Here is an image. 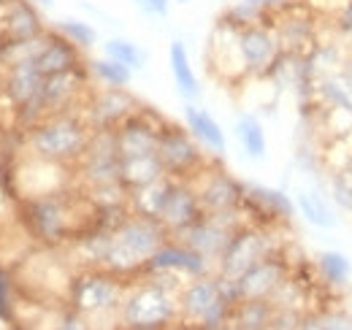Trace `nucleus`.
<instances>
[{
    "label": "nucleus",
    "instance_id": "nucleus-1",
    "mask_svg": "<svg viewBox=\"0 0 352 330\" xmlns=\"http://www.w3.org/2000/svg\"><path fill=\"white\" fill-rule=\"evenodd\" d=\"M168 230L149 217H138L128 214L111 233H109V247L103 254L100 268L117 274V276H128L135 271H144L146 263L152 260V254L168 241Z\"/></svg>",
    "mask_w": 352,
    "mask_h": 330
},
{
    "label": "nucleus",
    "instance_id": "nucleus-2",
    "mask_svg": "<svg viewBox=\"0 0 352 330\" xmlns=\"http://www.w3.org/2000/svg\"><path fill=\"white\" fill-rule=\"evenodd\" d=\"M92 127L74 114H52L33 124L30 149L44 163H71L85 155Z\"/></svg>",
    "mask_w": 352,
    "mask_h": 330
},
{
    "label": "nucleus",
    "instance_id": "nucleus-3",
    "mask_svg": "<svg viewBox=\"0 0 352 330\" xmlns=\"http://www.w3.org/2000/svg\"><path fill=\"white\" fill-rule=\"evenodd\" d=\"M236 306L233 287L222 276H198L179 295V311L204 330H222Z\"/></svg>",
    "mask_w": 352,
    "mask_h": 330
},
{
    "label": "nucleus",
    "instance_id": "nucleus-4",
    "mask_svg": "<svg viewBox=\"0 0 352 330\" xmlns=\"http://www.w3.org/2000/svg\"><path fill=\"white\" fill-rule=\"evenodd\" d=\"M179 314V298L163 282H144L120 303L122 325H168Z\"/></svg>",
    "mask_w": 352,
    "mask_h": 330
},
{
    "label": "nucleus",
    "instance_id": "nucleus-5",
    "mask_svg": "<svg viewBox=\"0 0 352 330\" xmlns=\"http://www.w3.org/2000/svg\"><path fill=\"white\" fill-rule=\"evenodd\" d=\"M122 298L125 295H122L120 276L106 268H89L71 282V303L82 317H98V314L114 311L120 309Z\"/></svg>",
    "mask_w": 352,
    "mask_h": 330
},
{
    "label": "nucleus",
    "instance_id": "nucleus-6",
    "mask_svg": "<svg viewBox=\"0 0 352 330\" xmlns=\"http://www.w3.org/2000/svg\"><path fill=\"white\" fill-rule=\"evenodd\" d=\"M268 254H274V247H271V239H268L263 228L241 225V228L233 230L228 247L217 260L220 276L228 282H236L244 271H250L255 263H261Z\"/></svg>",
    "mask_w": 352,
    "mask_h": 330
},
{
    "label": "nucleus",
    "instance_id": "nucleus-7",
    "mask_svg": "<svg viewBox=\"0 0 352 330\" xmlns=\"http://www.w3.org/2000/svg\"><path fill=\"white\" fill-rule=\"evenodd\" d=\"M241 228V222L236 219V211L228 214H204L195 225H190L187 230H182L179 236H171L176 241H182L184 247H190L192 252L204 254L209 263L220 260V254L225 252L233 230Z\"/></svg>",
    "mask_w": 352,
    "mask_h": 330
},
{
    "label": "nucleus",
    "instance_id": "nucleus-8",
    "mask_svg": "<svg viewBox=\"0 0 352 330\" xmlns=\"http://www.w3.org/2000/svg\"><path fill=\"white\" fill-rule=\"evenodd\" d=\"M28 225L46 244H60L71 236L74 219H71V206L60 192H44L28 201Z\"/></svg>",
    "mask_w": 352,
    "mask_h": 330
},
{
    "label": "nucleus",
    "instance_id": "nucleus-9",
    "mask_svg": "<svg viewBox=\"0 0 352 330\" xmlns=\"http://www.w3.org/2000/svg\"><path fill=\"white\" fill-rule=\"evenodd\" d=\"M290 268L279 254H268L261 263H255L250 271H244L236 282H230L233 298L239 300H274V295L287 285Z\"/></svg>",
    "mask_w": 352,
    "mask_h": 330
},
{
    "label": "nucleus",
    "instance_id": "nucleus-10",
    "mask_svg": "<svg viewBox=\"0 0 352 330\" xmlns=\"http://www.w3.org/2000/svg\"><path fill=\"white\" fill-rule=\"evenodd\" d=\"M157 157L166 168V173L174 176V179H190V173H195L204 165V155L198 149V141L190 135L187 127H179V124H163L160 127Z\"/></svg>",
    "mask_w": 352,
    "mask_h": 330
},
{
    "label": "nucleus",
    "instance_id": "nucleus-11",
    "mask_svg": "<svg viewBox=\"0 0 352 330\" xmlns=\"http://www.w3.org/2000/svg\"><path fill=\"white\" fill-rule=\"evenodd\" d=\"M279 54H282V46L276 38V30L268 22L239 28V57L247 74H255V76L268 74Z\"/></svg>",
    "mask_w": 352,
    "mask_h": 330
},
{
    "label": "nucleus",
    "instance_id": "nucleus-12",
    "mask_svg": "<svg viewBox=\"0 0 352 330\" xmlns=\"http://www.w3.org/2000/svg\"><path fill=\"white\" fill-rule=\"evenodd\" d=\"M204 214L239 211L244 204V184L225 170H209L201 182H192Z\"/></svg>",
    "mask_w": 352,
    "mask_h": 330
},
{
    "label": "nucleus",
    "instance_id": "nucleus-13",
    "mask_svg": "<svg viewBox=\"0 0 352 330\" xmlns=\"http://www.w3.org/2000/svg\"><path fill=\"white\" fill-rule=\"evenodd\" d=\"M209 260L198 252H192L190 247H184L182 241L168 239L163 247L152 254V260L146 263V274H155V276H171V274H182V276H190V279H198V276H206L209 274Z\"/></svg>",
    "mask_w": 352,
    "mask_h": 330
},
{
    "label": "nucleus",
    "instance_id": "nucleus-14",
    "mask_svg": "<svg viewBox=\"0 0 352 330\" xmlns=\"http://www.w3.org/2000/svg\"><path fill=\"white\" fill-rule=\"evenodd\" d=\"M204 217V208L198 201V192L192 187L190 179H174L171 192L166 198V206L160 211L157 222L168 230V236H179L182 230H187L190 225H195Z\"/></svg>",
    "mask_w": 352,
    "mask_h": 330
},
{
    "label": "nucleus",
    "instance_id": "nucleus-15",
    "mask_svg": "<svg viewBox=\"0 0 352 330\" xmlns=\"http://www.w3.org/2000/svg\"><path fill=\"white\" fill-rule=\"evenodd\" d=\"M82 84H85V65L76 68V71H65V74H54V76H44V87H41V95L30 111L28 120H44L52 114H63L71 100L82 92Z\"/></svg>",
    "mask_w": 352,
    "mask_h": 330
},
{
    "label": "nucleus",
    "instance_id": "nucleus-16",
    "mask_svg": "<svg viewBox=\"0 0 352 330\" xmlns=\"http://www.w3.org/2000/svg\"><path fill=\"white\" fill-rule=\"evenodd\" d=\"M160 127H163V122H152L149 114H144L141 109H135L125 122H120L114 127L120 157H135V155H152V152H157Z\"/></svg>",
    "mask_w": 352,
    "mask_h": 330
},
{
    "label": "nucleus",
    "instance_id": "nucleus-17",
    "mask_svg": "<svg viewBox=\"0 0 352 330\" xmlns=\"http://www.w3.org/2000/svg\"><path fill=\"white\" fill-rule=\"evenodd\" d=\"M138 109L135 98L125 87H106L103 92H95V98L87 106V124L92 130H114L120 122H125Z\"/></svg>",
    "mask_w": 352,
    "mask_h": 330
},
{
    "label": "nucleus",
    "instance_id": "nucleus-18",
    "mask_svg": "<svg viewBox=\"0 0 352 330\" xmlns=\"http://www.w3.org/2000/svg\"><path fill=\"white\" fill-rule=\"evenodd\" d=\"M41 87H44V74L38 71L36 60H25V63L6 68V95L25 117H30V111L41 95Z\"/></svg>",
    "mask_w": 352,
    "mask_h": 330
},
{
    "label": "nucleus",
    "instance_id": "nucleus-19",
    "mask_svg": "<svg viewBox=\"0 0 352 330\" xmlns=\"http://www.w3.org/2000/svg\"><path fill=\"white\" fill-rule=\"evenodd\" d=\"M0 8H3V19H0L3 41H25L46 33L44 19L33 0H3Z\"/></svg>",
    "mask_w": 352,
    "mask_h": 330
},
{
    "label": "nucleus",
    "instance_id": "nucleus-20",
    "mask_svg": "<svg viewBox=\"0 0 352 330\" xmlns=\"http://www.w3.org/2000/svg\"><path fill=\"white\" fill-rule=\"evenodd\" d=\"M36 65H38V71L44 76L76 71V68H82V49L76 43L68 41L65 36H60V33H49L46 46L36 57Z\"/></svg>",
    "mask_w": 352,
    "mask_h": 330
},
{
    "label": "nucleus",
    "instance_id": "nucleus-21",
    "mask_svg": "<svg viewBox=\"0 0 352 330\" xmlns=\"http://www.w3.org/2000/svg\"><path fill=\"white\" fill-rule=\"evenodd\" d=\"M184 124H187L190 135H192L198 144H204L209 152L222 155V152L228 149L225 130H222L220 122H217L206 109H201V106H195V103H187V106H184Z\"/></svg>",
    "mask_w": 352,
    "mask_h": 330
},
{
    "label": "nucleus",
    "instance_id": "nucleus-22",
    "mask_svg": "<svg viewBox=\"0 0 352 330\" xmlns=\"http://www.w3.org/2000/svg\"><path fill=\"white\" fill-rule=\"evenodd\" d=\"M244 204L274 222L276 219L287 222L296 214V204L290 201V195H285L282 190H274V187H263V184H244Z\"/></svg>",
    "mask_w": 352,
    "mask_h": 330
},
{
    "label": "nucleus",
    "instance_id": "nucleus-23",
    "mask_svg": "<svg viewBox=\"0 0 352 330\" xmlns=\"http://www.w3.org/2000/svg\"><path fill=\"white\" fill-rule=\"evenodd\" d=\"M163 176H168V173L160 163L157 152L135 155V157H120V182H122V187L128 192L144 187V184H152V182H157Z\"/></svg>",
    "mask_w": 352,
    "mask_h": 330
},
{
    "label": "nucleus",
    "instance_id": "nucleus-24",
    "mask_svg": "<svg viewBox=\"0 0 352 330\" xmlns=\"http://www.w3.org/2000/svg\"><path fill=\"white\" fill-rule=\"evenodd\" d=\"M171 184H174V176H163V179H157L152 184H144L138 190H131L128 192V208H131V214L157 219L163 206H166L168 192H171Z\"/></svg>",
    "mask_w": 352,
    "mask_h": 330
},
{
    "label": "nucleus",
    "instance_id": "nucleus-25",
    "mask_svg": "<svg viewBox=\"0 0 352 330\" xmlns=\"http://www.w3.org/2000/svg\"><path fill=\"white\" fill-rule=\"evenodd\" d=\"M168 65H171L179 95L184 100H195L201 95V84H198V76L190 65V52L182 41H171V46H168Z\"/></svg>",
    "mask_w": 352,
    "mask_h": 330
},
{
    "label": "nucleus",
    "instance_id": "nucleus-26",
    "mask_svg": "<svg viewBox=\"0 0 352 330\" xmlns=\"http://www.w3.org/2000/svg\"><path fill=\"white\" fill-rule=\"evenodd\" d=\"M274 300H239L230 311V330H265L274 317Z\"/></svg>",
    "mask_w": 352,
    "mask_h": 330
},
{
    "label": "nucleus",
    "instance_id": "nucleus-27",
    "mask_svg": "<svg viewBox=\"0 0 352 330\" xmlns=\"http://www.w3.org/2000/svg\"><path fill=\"white\" fill-rule=\"evenodd\" d=\"M314 265H317L320 279H322L328 287H344L352 276L350 257H347V254H342V252H333V249L320 252V254H317V260H314Z\"/></svg>",
    "mask_w": 352,
    "mask_h": 330
},
{
    "label": "nucleus",
    "instance_id": "nucleus-28",
    "mask_svg": "<svg viewBox=\"0 0 352 330\" xmlns=\"http://www.w3.org/2000/svg\"><path fill=\"white\" fill-rule=\"evenodd\" d=\"M236 135H239L241 149L247 152V157L263 160L265 152H268V141H265V130L258 117H252V114L239 117V122H236Z\"/></svg>",
    "mask_w": 352,
    "mask_h": 330
},
{
    "label": "nucleus",
    "instance_id": "nucleus-29",
    "mask_svg": "<svg viewBox=\"0 0 352 330\" xmlns=\"http://www.w3.org/2000/svg\"><path fill=\"white\" fill-rule=\"evenodd\" d=\"M296 206L301 211V217L314 228H333L336 225L333 208L328 206V201L322 195H317V192H298Z\"/></svg>",
    "mask_w": 352,
    "mask_h": 330
},
{
    "label": "nucleus",
    "instance_id": "nucleus-30",
    "mask_svg": "<svg viewBox=\"0 0 352 330\" xmlns=\"http://www.w3.org/2000/svg\"><path fill=\"white\" fill-rule=\"evenodd\" d=\"M103 57L117 60V63L128 65L131 71H138V68L146 65V52L138 43L128 41V38H111V41H106L103 43Z\"/></svg>",
    "mask_w": 352,
    "mask_h": 330
},
{
    "label": "nucleus",
    "instance_id": "nucleus-31",
    "mask_svg": "<svg viewBox=\"0 0 352 330\" xmlns=\"http://www.w3.org/2000/svg\"><path fill=\"white\" fill-rule=\"evenodd\" d=\"M89 74L106 87H128L133 79V71L128 65L117 63V60H109V57H100V60H92L89 63Z\"/></svg>",
    "mask_w": 352,
    "mask_h": 330
},
{
    "label": "nucleus",
    "instance_id": "nucleus-32",
    "mask_svg": "<svg viewBox=\"0 0 352 330\" xmlns=\"http://www.w3.org/2000/svg\"><path fill=\"white\" fill-rule=\"evenodd\" d=\"M57 33L65 36L71 43H76L79 49H89V46H95V41H98L95 28H89L87 22H82V19H63L57 25Z\"/></svg>",
    "mask_w": 352,
    "mask_h": 330
},
{
    "label": "nucleus",
    "instance_id": "nucleus-33",
    "mask_svg": "<svg viewBox=\"0 0 352 330\" xmlns=\"http://www.w3.org/2000/svg\"><path fill=\"white\" fill-rule=\"evenodd\" d=\"M331 192H333V201L344 211H352V170H339L331 179Z\"/></svg>",
    "mask_w": 352,
    "mask_h": 330
},
{
    "label": "nucleus",
    "instance_id": "nucleus-34",
    "mask_svg": "<svg viewBox=\"0 0 352 330\" xmlns=\"http://www.w3.org/2000/svg\"><path fill=\"white\" fill-rule=\"evenodd\" d=\"M322 330H352V317L347 311H322Z\"/></svg>",
    "mask_w": 352,
    "mask_h": 330
},
{
    "label": "nucleus",
    "instance_id": "nucleus-35",
    "mask_svg": "<svg viewBox=\"0 0 352 330\" xmlns=\"http://www.w3.org/2000/svg\"><path fill=\"white\" fill-rule=\"evenodd\" d=\"M333 22H336V30L342 36H352V0H347L336 14H333Z\"/></svg>",
    "mask_w": 352,
    "mask_h": 330
},
{
    "label": "nucleus",
    "instance_id": "nucleus-36",
    "mask_svg": "<svg viewBox=\"0 0 352 330\" xmlns=\"http://www.w3.org/2000/svg\"><path fill=\"white\" fill-rule=\"evenodd\" d=\"M8 309H11V279L0 268V317H8Z\"/></svg>",
    "mask_w": 352,
    "mask_h": 330
},
{
    "label": "nucleus",
    "instance_id": "nucleus-37",
    "mask_svg": "<svg viewBox=\"0 0 352 330\" xmlns=\"http://www.w3.org/2000/svg\"><path fill=\"white\" fill-rule=\"evenodd\" d=\"M168 3L171 0H135V6L152 16H166L168 14Z\"/></svg>",
    "mask_w": 352,
    "mask_h": 330
},
{
    "label": "nucleus",
    "instance_id": "nucleus-38",
    "mask_svg": "<svg viewBox=\"0 0 352 330\" xmlns=\"http://www.w3.org/2000/svg\"><path fill=\"white\" fill-rule=\"evenodd\" d=\"M241 3H250V6H258V8H263V11H279V8H287V6H293V3H298V0H241Z\"/></svg>",
    "mask_w": 352,
    "mask_h": 330
},
{
    "label": "nucleus",
    "instance_id": "nucleus-39",
    "mask_svg": "<svg viewBox=\"0 0 352 330\" xmlns=\"http://www.w3.org/2000/svg\"><path fill=\"white\" fill-rule=\"evenodd\" d=\"M54 330H89V325L85 322L82 314H71V317H65Z\"/></svg>",
    "mask_w": 352,
    "mask_h": 330
},
{
    "label": "nucleus",
    "instance_id": "nucleus-40",
    "mask_svg": "<svg viewBox=\"0 0 352 330\" xmlns=\"http://www.w3.org/2000/svg\"><path fill=\"white\" fill-rule=\"evenodd\" d=\"M296 330H322V320H320V314H317V311H311V314H301V322H298V328Z\"/></svg>",
    "mask_w": 352,
    "mask_h": 330
},
{
    "label": "nucleus",
    "instance_id": "nucleus-41",
    "mask_svg": "<svg viewBox=\"0 0 352 330\" xmlns=\"http://www.w3.org/2000/svg\"><path fill=\"white\" fill-rule=\"evenodd\" d=\"M122 330H163V325H125Z\"/></svg>",
    "mask_w": 352,
    "mask_h": 330
},
{
    "label": "nucleus",
    "instance_id": "nucleus-42",
    "mask_svg": "<svg viewBox=\"0 0 352 330\" xmlns=\"http://www.w3.org/2000/svg\"><path fill=\"white\" fill-rule=\"evenodd\" d=\"M3 95H6V74L0 71V98H3Z\"/></svg>",
    "mask_w": 352,
    "mask_h": 330
},
{
    "label": "nucleus",
    "instance_id": "nucleus-43",
    "mask_svg": "<svg viewBox=\"0 0 352 330\" xmlns=\"http://www.w3.org/2000/svg\"><path fill=\"white\" fill-rule=\"evenodd\" d=\"M33 3H41V6H52V0H33Z\"/></svg>",
    "mask_w": 352,
    "mask_h": 330
},
{
    "label": "nucleus",
    "instance_id": "nucleus-44",
    "mask_svg": "<svg viewBox=\"0 0 352 330\" xmlns=\"http://www.w3.org/2000/svg\"><path fill=\"white\" fill-rule=\"evenodd\" d=\"M179 3H190V0H179Z\"/></svg>",
    "mask_w": 352,
    "mask_h": 330
},
{
    "label": "nucleus",
    "instance_id": "nucleus-45",
    "mask_svg": "<svg viewBox=\"0 0 352 330\" xmlns=\"http://www.w3.org/2000/svg\"><path fill=\"white\" fill-rule=\"evenodd\" d=\"M347 170H352V168H347Z\"/></svg>",
    "mask_w": 352,
    "mask_h": 330
}]
</instances>
